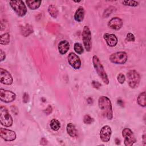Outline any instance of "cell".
Listing matches in <instances>:
<instances>
[{"label": "cell", "instance_id": "ffe728a7", "mask_svg": "<svg viewBox=\"0 0 146 146\" xmlns=\"http://www.w3.org/2000/svg\"><path fill=\"white\" fill-rule=\"evenodd\" d=\"M26 4L31 10H36L38 9L42 3L41 1H26Z\"/></svg>", "mask_w": 146, "mask_h": 146}, {"label": "cell", "instance_id": "44dd1931", "mask_svg": "<svg viewBox=\"0 0 146 146\" xmlns=\"http://www.w3.org/2000/svg\"><path fill=\"white\" fill-rule=\"evenodd\" d=\"M146 93L145 91L140 93L137 97V103L139 106L141 107H145L146 106V100H145Z\"/></svg>", "mask_w": 146, "mask_h": 146}, {"label": "cell", "instance_id": "9c48e42d", "mask_svg": "<svg viewBox=\"0 0 146 146\" xmlns=\"http://www.w3.org/2000/svg\"><path fill=\"white\" fill-rule=\"evenodd\" d=\"M16 98L15 93L11 91L5 90L2 88L0 90V99L5 103H10L13 102Z\"/></svg>", "mask_w": 146, "mask_h": 146}, {"label": "cell", "instance_id": "8fae6325", "mask_svg": "<svg viewBox=\"0 0 146 146\" xmlns=\"http://www.w3.org/2000/svg\"><path fill=\"white\" fill-rule=\"evenodd\" d=\"M0 82L1 83L6 85H10L13 82L11 74L7 70L2 68H0Z\"/></svg>", "mask_w": 146, "mask_h": 146}, {"label": "cell", "instance_id": "484cf974", "mask_svg": "<svg viewBox=\"0 0 146 146\" xmlns=\"http://www.w3.org/2000/svg\"><path fill=\"white\" fill-rule=\"evenodd\" d=\"M122 3L126 6H129L132 7H136L139 5V2L136 1H124Z\"/></svg>", "mask_w": 146, "mask_h": 146}, {"label": "cell", "instance_id": "5bb4252c", "mask_svg": "<svg viewBox=\"0 0 146 146\" xmlns=\"http://www.w3.org/2000/svg\"><path fill=\"white\" fill-rule=\"evenodd\" d=\"M108 26L112 29L118 30L122 27L123 21L120 18L118 17H114L110 20L108 23Z\"/></svg>", "mask_w": 146, "mask_h": 146}, {"label": "cell", "instance_id": "cb8c5ba5", "mask_svg": "<svg viewBox=\"0 0 146 146\" xmlns=\"http://www.w3.org/2000/svg\"><path fill=\"white\" fill-rule=\"evenodd\" d=\"M10 34L8 33H5L1 35V40H0V43L1 44H8L10 42Z\"/></svg>", "mask_w": 146, "mask_h": 146}, {"label": "cell", "instance_id": "d590c367", "mask_svg": "<svg viewBox=\"0 0 146 146\" xmlns=\"http://www.w3.org/2000/svg\"><path fill=\"white\" fill-rule=\"evenodd\" d=\"M117 103L122 107H123V106H124V103L121 100H117Z\"/></svg>", "mask_w": 146, "mask_h": 146}, {"label": "cell", "instance_id": "f1b7e54d", "mask_svg": "<svg viewBox=\"0 0 146 146\" xmlns=\"http://www.w3.org/2000/svg\"><path fill=\"white\" fill-rule=\"evenodd\" d=\"M125 40L127 42H134L135 40V37L131 33H128L125 38Z\"/></svg>", "mask_w": 146, "mask_h": 146}, {"label": "cell", "instance_id": "4dcf8cb0", "mask_svg": "<svg viewBox=\"0 0 146 146\" xmlns=\"http://www.w3.org/2000/svg\"><path fill=\"white\" fill-rule=\"evenodd\" d=\"M29 100V96L27 93H24L23 96V102L25 103H27Z\"/></svg>", "mask_w": 146, "mask_h": 146}, {"label": "cell", "instance_id": "ac0fdd59", "mask_svg": "<svg viewBox=\"0 0 146 146\" xmlns=\"http://www.w3.org/2000/svg\"><path fill=\"white\" fill-rule=\"evenodd\" d=\"M66 130L67 133L72 137H75L78 135V131L75 128V126L72 123H69L66 127Z\"/></svg>", "mask_w": 146, "mask_h": 146}, {"label": "cell", "instance_id": "6da1fadb", "mask_svg": "<svg viewBox=\"0 0 146 146\" xmlns=\"http://www.w3.org/2000/svg\"><path fill=\"white\" fill-rule=\"evenodd\" d=\"M98 106L104 115L108 120H111L113 117V112L110 99L105 96H100L98 99Z\"/></svg>", "mask_w": 146, "mask_h": 146}, {"label": "cell", "instance_id": "8d00e7d4", "mask_svg": "<svg viewBox=\"0 0 146 146\" xmlns=\"http://www.w3.org/2000/svg\"><path fill=\"white\" fill-rule=\"evenodd\" d=\"M143 144L145 145V141H146V140H145V135H144L143 136Z\"/></svg>", "mask_w": 146, "mask_h": 146}, {"label": "cell", "instance_id": "603a6c76", "mask_svg": "<svg viewBox=\"0 0 146 146\" xmlns=\"http://www.w3.org/2000/svg\"><path fill=\"white\" fill-rule=\"evenodd\" d=\"M50 126L54 131H58L60 128V123L59 121L56 119H53L51 120Z\"/></svg>", "mask_w": 146, "mask_h": 146}, {"label": "cell", "instance_id": "3957f363", "mask_svg": "<svg viewBox=\"0 0 146 146\" xmlns=\"http://www.w3.org/2000/svg\"><path fill=\"white\" fill-rule=\"evenodd\" d=\"M10 5L19 17H23L27 13V8L22 1H10Z\"/></svg>", "mask_w": 146, "mask_h": 146}, {"label": "cell", "instance_id": "277c9868", "mask_svg": "<svg viewBox=\"0 0 146 146\" xmlns=\"http://www.w3.org/2000/svg\"><path fill=\"white\" fill-rule=\"evenodd\" d=\"M127 82L129 86L132 88H137L140 83V76L135 70H130L127 74Z\"/></svg>", "mask_w": 146, "mask_h": 146}, {"label": "cell", "instance_id": "9a60e30c", "mask_svg": "<svg viewBox=\"0 0 146 146\" xmlns=\"http://www.w3.org/2000/svg\"><path fill=\"white\" fill-rule=\"evenodd\" d=\"M103 38L106 40L107 44L110 47H114L117 43V38L113 34L105 33L103 35Z\"/></svg>", "mask_w": 146, "mask_h": 146}, {"label": "cell", "instance_id": "8992f818", "mask_svg": "<svg viewBox=\"0 0 146 146\" xmlns=\"http://www.w3.org/2000/svg\"><path fill=\"white\" fill-rule=\"evenodd\" d=\"M82 39L85 50L89 52L91 50L92 41H91V33L89 27L85 26L82 32Z\"/></svg>", "mask_w": 146, "mask_h": 146}, {"label": "cell", "instance_id": "4fadbf2b", "mask_svg": "<svg viewBox=\"0 0 146 146\" xmlns=\"http://www.w3.org/2000/svg\"><path fill=\"white\" fill-rule=\"evenodd\" d=\"M112 133V130L110 126H103L100 131V138L103 142H108L110 141L111 135Z\"/></svg>", "mask_w": 146, "mask_h": 146}, {"label": "cell", "instance_id": "1f68e13d", "mask_svg": "<svg viewBox=\"0 0 146 146\" xmlns=\"http://www.w3.org/2000/svg\"><path fill=\"white\" fill-rule=\"evenodd\" d=\"M92 86L95 88H99L101 86V84L99 82H96V81H92Z\"/></svg>", "mask_w": 146, "mask_h": 146}, {"label": "cell", "instance_id": "7c38bea8", "mask_svg": "<svg viewBox=\"0 0 146 146\" xmlns=\"http://www.w3.org/2000/svg\"><path fill=\"white\" fill-rule=\"evenodd\" d=\"M0 135L3 140L7 141H13L16 139L15 132L6 128H0Z\"/></svg>", "mask_w": 146, "mask_h": 146}, {"label": "cell", "instance_id": "7a4b0ae2", "mask_svg": "<svg viewBox=\"0 0 146 146\" xmlns=\"http://www.w3.org/2000/svg\"><path fill=\"white\" fill-rule=\"evenodd\" d=\"M92 63L94 67L99 76V77L102 79V81L105 83L106 84H109V79L108 78V76L104 69V67L103 65L102 64L99 59L98 57L96 55H94L92 57Z\"/></svg>", "mask_w": 146, "mask_h": 146}, {"label": "cell", "instance_id": "d6a6232c", "mask_svg": "<svg viewBox=\"0 0 146 146\" xmlns=\"http://www.w3.org/2000/svg\"><path fill=\"white\" fill-rule=\"evenodd\" d=\"M0 56H1V62L3 61L6 58L5 53L2 49L0 50Z\"/></svg>", "mask_w": 146, "mask_h": 146}, {"label": "cell", "instance_id": "5b68a950", "mask_svg": "<svg viewBox=\"0 0 146 146\" xmlns=\"http://www.w3.org/2000/svg\"><path fill=\"white\" fill-rule=\"evenodd\" d=\"M0 121L5 127H10L13 124V119L7 108L3 106L0 107Z\"/></svg>", "mask_w": 146, "mask_h": 146}, {"label": "cell", "instance_id": "836d02e7", "mask_svg": "<svg viewBox=\"0 0 146 146\" xmlns=\"http://www.w3.org/2000/svg\"><path fill=\"white\" fill-rule=\"evenodd\" d=\"M52 110V109L51 106H48L47 107V108L44 111V112L47 115H49L50 113H51Z\"/></svg>", "mask_w": 146, "mask_h": 146}, {"label": "cell", "instance_id": "30bf717a", "mask_svg": "<svg viewBox=\"0 0 146 146\" xmlns=\"http://www.w3.org/2000/svg\"><path fill=\"white\" fill-rule=\"evenodd\" d=\"M68 62L70 65L75 70L79 69L81 66V60L79 57L73 52H70L68 55Z\"/></svg>", "mask_w": 146, "mask_h": 146}, {"label": "cell", "instance_id": "d6986e66", "mask_svg": "<svg viewBox=\"0 0 146 146\" xmlns=\"http://www.w3.org/2000/svg\"><path fill=\"white\" fill-rule=\"evenodd\" d=\"M21 33L23 36L26 37L33 33V30L30 25H26L25 26L21 27Z\"/></svg>", "mask_w": 146, "mask_h": 146}, {"label": "cell", "instance_id": "2e32d148", "mask_svg": "<svg viewBox=\"0 0 146 146\" xmlns=\"http://www.w3.org/2000/svg\"><path fill=\"white\" fill-rule=\"evenodd\" d=\"M70 48V44L68 41L63 40L59 43L58 50L61 55H64L67 52Z\"/></svg>", "mask_w": 146, "mask_h": 146}, {"label": "cell", "instance_id": "e0dca14e", "mask_svg": "<svg viewBox=\"0 0 146 146\" xmlns=\"http://www.w3.org/2000/svg\"><path fill=\"white\" fill-rule=\"evenodd\" d=\"M84 17V10L83 7L80 6L78 8L74 14V19L78 22H82Z\"/></svg>", "mask_w": 146, "mask_h": 146}, {"label": "cell", "instance_id": "d4e9b609", "mask_svg": "<svg viewBox=\"0 0 146 146\" xmlns=\"http://www.w3.org/2000/svg\"><path fill=\"white\" fill-rule=\"evenodd\" d=\"M74 48L75 51L78 54H81L83 52L84 50H83V47L82 46V45L79 43H75L74 44Z\"/></svg>", "mask_w": 146, "mask_h": 146}, {"label": "cell", "instance_id": "f546056e", "mask_svg": "<svg viewBox=\"0 0 146 146\" xmlns=\"http://www.w3.org/2000/svg\"><path fill=\"white\" fill-rule=\"evenodd\" d=\"M117 79L119 83L123 84L125 80V77L124 74H123L122 73H120L117 76Z\"/></svg>", "mask_w": 146, "mask_h": 146}, {"label": "cell", "instance_id": "4316f807", "mask_svg": "<svg viewBox=\"0 0 146 146\" xmlns=\"http://www.w3.org/2000/svg\"><path fill=\"white\" fill-rule=\"evenodd\" d=\"M83 121L85 124H90L92 123H93L94 121V119L92 117H91L90 115H86L84 116L83 118Z\"/></svg>", "mask_w": 146, "mask_h": 146}, {"label": "cell", "instance_id": "e575fe53", "mask_svg": "<svg viewBox=\"0 0 146 146\" xmlns=\"http://www.w3.org/2000/svg\"><path fill=\"white\" fill-rule=\"evenodd\" d=\"M87 103H88V104H92V103H93V100H92V99L91 98H89L87 99Z\"/></svg>", "mask_w": 146, "mask_h": 146}, {"label": "cell", "instance_id": "83f0119b", "mask_svg": "<svg viewBox=\"0 0 146 146\" xmlns=\"http://www.w3.org/2000/svg\"><path fill=\"white\" fill-rule=\"evenodd\" d=\"M113 9H114V7H108L107 8L104 12L103 13V17L104 18H107L108 17L109 15H111V14L113 11Z\"/></svg>", "mask_w": 146, "mask_h": 146}, {"label": "cell", "instance_id": "52a82bcc", "mask_svg": "<svg viewBox=\"0 0 146 146\" xmlns=\"http://www.w3.org/2000/svg\"><path fill=\"white\" fill-rule=\"evenodd\" d=\"M127 54L124 51L113 53L109 57V59L112 63L117 64H124L127 62Z\"/></svg>", "mask_w": 146, "mask_h": 146}, {"label": "cell", "instance_id": "7402d4cb", "mask_svg": "<svg viewBox=\"0 0 146 146\" xmlns=\"http://www.w3.org/2000/svg\"><path fill=\"white\" fill-rule=\"evenodd\" d=\"M48 11L52 18H56L58 14V10L55 6L54 5H50L48 7Z\"/></svg>", "mask_w": 146, "mask_h": 146}, {"label": "cell", "instance_id": "ba28073f", "mask_svg": "<svg viewBox=\"0 0 146 146\" xmlns=\"http://www.w3.org/2000/svg\"><path fill=\"white\" fill-rule=\"evenodd\" d=\"M122 135L124 139V143L125 146H131L136 141L133 132L129 128H124L122 131Z\"/></svg>", "mask_w": 146, "mask_h": 146}]
</instances>
